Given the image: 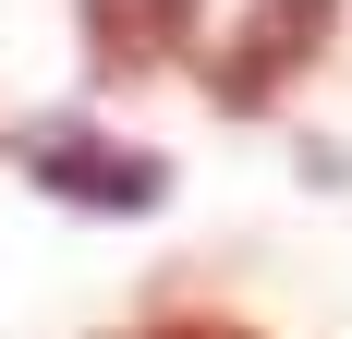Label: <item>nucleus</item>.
<instances>
[{
	"instance_id": "2",
	"label": "nucleus",
	"mask_w": 352,
	"mask_h": 339,
	"mask_svg": "<svg viewBox=\"0 0 352 339\" xmlns=\"http://www.w3.org/2000/svg\"><path fill=\"white\" fill-rule=\"evenodd\" d=\"M25 170H36L61 206H98V218H146V206H170V158H158V145L85 134V121H36V134H25Z\"/></svg>"
},
{
	"instance_id": "4",
	"label": "nucleus",
	"mask_w": 352,
	"mask_h": 339,
	"mask_svg": "<svg viewBox=\"0 0 352 339\" xmlns=\"http://www.w3.org/2000/svg\"><path fill=\"white\" fill-rule=\"evenodd\" d=\"M122 339H255L243 315H146V327H122Z\"/></svg>"
},
{
	"instance_id": "3",
	"label": "nucleus",
	"mask_w": 352,
	"mask_h": 339,
	"mask_svg": "<svg viewBox=\"0 0 352 339\" xmlns=\"http://www.w3.org/2000/svg\"><path fill=\"white\" fill-rule=\"evenodd\" d=\"M195 12L207 0H73V25H85V73L98 85H146V73H170L195 49Z\"/></svg>"
},
{
	"instance_id": "1",
	"label": "nucleus",
	"mask_w": 352,
	"mask_h": 339,
	"mask_svg": "<svg viewBox=\"0 0 352 339\" xmlns=\"http://www.w3.org/2000/svg\"><path fill=\"white\" fill-rule=\"evenodd\" d=\"M328 36H340V0H255L243 25H231V49L207 61V97L231 109V121L280 109V85H292V73H316Z\"/></svg>"
}]
</instances>
